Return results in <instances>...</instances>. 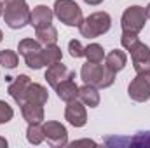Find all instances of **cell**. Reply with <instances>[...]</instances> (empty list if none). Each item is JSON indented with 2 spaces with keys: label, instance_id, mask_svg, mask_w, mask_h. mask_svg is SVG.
<instances>
[{
  "label": "cell",
  "instance_id": "16",
  "mask_svg": "<svg viewBox=\"0 0 150 148\" xmlns=\"http://www.w3.org/2000/svg\"><path fill=\"white\" fill-rule=\"evenodd\" d=\"M105 65H107V68H108L110 72L117 73V72L124 70V66L127 65V56H126L124 51L113 49V51H110V52L105 56Z\"/></svg>",
  "mask_w": 150,
  "mask_h": 148
},
{
  "label": "cell",
  "instance_id": "14",
  "mask_svg": "<svg viewBox=\"0 0 150 148\" xmlns=\"http://www.w3.org/2000/svg\"><path fill=\"white\" fill-rule=\"evenodd\" d=\"M30 84H32V80H30L28 75H18V77L9 84L7 92H9L11 98L16 101V105L21 103V99H23V96H25V92H26V89H28Z\"/></svg>",
  "mask_w": 150,
  "mask_h": 148
},
{
  "label": "cell",
  "instance_id": "23",
  "mask_svg": "<svg viewBox=\"0 0 150 148\" xmlns=\"http://www.w3.org/2000/svg\"><path fill=\"white\" fill-rule=\"evenodd\" d=\"M84 56H86L87 61H91V63H103V59H105V51H103V47H101L100 44H89V45L86 47Z\"/></svg>",
  "mask_w": 150,
  "mask_h": 148
},
{
  "label": "cell",
  "instance_id": "32",
  "mask_svg": "<svg viewBox=\"0 0 150 148\" xmlns=\"http://www.w3.org/2000/svg\"><path fill=\"white\" fill-rule=\"evenodd\" d=\"M4 40V33H2V30H0V42Z\"/></svg>",
  "mask_w": 150,
  "mask_h": 148
},
{
  "label": "cell",
  "instance_id": "4",
  "mask_svg": "<svg viewBox=\"0 0 150 148\" xmlns=\"http://www.w3.org/2000/svg\"><path fill=\"white\" fill-rule=\"evenodd\" d=\"M112 26V18L108 12H93L89 14L79 26L80 35L86 38H96L105 35Z\"/></svg>",
  "mask_w": 150,
  "mask_h": 148
},
{
  "label": "cell",
  "instance_id": "1",
  "mask_svg": "<svg viewBox=\"0 0 150 148\" xmlns=\"http://www.w3.org/2000/svg\"><path fill=\"white\" fill-rule=\"evenodd\" d=\"M120 44L122 47L131 54V61L133 66L136 70V73L142 72H150V49L149 45H145L136 33H127L122 32L120 35Z\"/></svg>",
  "mask_w": 150,
  "mask_h": 148
},
{
  "label": "cell",
  "instance_id": "9",
  "mask_svg": "<svg viewBox=\"0 0 150 148\" xmlns=\"http://www.w3.org/2000/svg\"><path fill=\"white\" fill-rule=\"evenodd\" d=\"M65 118L68 120L70 125L74 127H84L87 124V111H86V105L77 98L67 103L65 108Z\"/></svg>",
  "mask_w": 150,
  "mask_h": 148
},
{
  "label": "cell",
  "instance_id": "21",
  "mask_svg": "<svg viewBox=\"0 0 150 148\" xmlns=\"http://www.w3.org/2000/svg\"><path fill=\"white\" fill-rule=\"evenodd\" d=\"M42 58H44L45 66H49V65L59 63L61 58H63V52H61V49H59L56 44H52V45H44V49H42Z\"/></svg>",
  "mask_w": 150,
  "mask_h": 148
},
{
  "label": "cell",
  "instance_id": "26",
  "mask_svg": "<svg viewBox=\"0 0 150 148\" xmlns=\"http://www.w3.org/2000/svg\"><path fill=\"white\" fill-rule=\"evenodd\" d=\"M68 52H70V56L72 58H82L84 56V52H86V47L79 42V40H70V44H68Z\"/></svg>",
  "mask_w": 150,
  "mask_h": 148
},
{
  "label": "cell",
  "instance_id": "6",
  "mask_svg": "<svg viewBox=\"0 0 150 148\" xmlns=\"http://www.w3.org/2000/svg\"><path fill=\"white\" fill-rule=\"evenodd\" d=\"M145 23H147V12H145V7H142V5L127 7L122 14V19H120L122 32L136 33V35L145 28Z\"/></svg>",
  "mask_w": 150,
  "mask_h": 148
},
{
  "label": "cell",
  "instance_id": "15",
  "mask_svg": "<svg viewBox=\"0 0 150 148\" xmlns=\"http://www.w3.org/2000/svg\"><path fill=\"white\" fill-rule=\"evenodd\" d=\"M74 78H75V75L74 77H68L67 80H63V82L54 89L56 94H58V98H59L61 101H65V103H68V101L79 98V85L75 84Z\"/></svg>",
  "mask_w": 150,
  "mask_h": 148
},
{
  "label": "cell",
  "instance_id": "11",
  "mask_svg": "<svg viewBox=\"0 0 150 148\" xmlns=\"http://www.w3.org/2000/svg\"><path fill=\"white\" fill-rule=\"evenodd\" d=\"M108 147H150V131H140L133 138H108L105 141Z\"/></svg>",
  "mask_w": 150,
  "mask_h": 148
},
{
  "label": "cell",
  "instance_id": "12",
  "mask_svg": "<svg viewBox=\"0 0 150 148\" xmlns=\"http://www.w3.org/2000/svg\"><path fill=\"white\" fill-rule=\"evenodd\" d=\"M52 18H54V11L47 5H37L33 7L32 14H30V25L37 30V28H44V26H49L52 23Z\"/></svg>",
  "mask_w": 150,
  "mask_h": 148
},
{
  "label": "cell",
  "instance_id": "20",
  "mask_svg": "<svg viewBox=\"0 0 150 148\" xmlns=\"http://www.w3.org/2000/svg\"><path fill=\"white\" fill-rule=\"evenodd\" d=\"M26 140H28V143H32V145H40V143L45 140L44 124H40V122H32V124H28Z\"/></svg>",
  "mask_w": 150,
  "mask_h": 148
},
{
  "label": "cell",
  "instance_id": "27",
  "mask_svg": "<svg viewBox=\"0 0 150 148\" xmlns=\"http://www.w3.org/2000/svg\"><path fill=\"white\" fill-rule=\"evenodd\" d=\"M79 145H93V147H94L96 143H94V141H89V140H82V141H74V143H72V147H79Z\"/></svg>",
  "mask_w": 150,
  "mask_h": 148
},
{
  "label": "cell",
  "instance_id": "28",
  "mask_svg": "<svg viewBox=\"0 0 150 148\" xmlns=\"http://www.w3.org/2000/svg\"><path fill=\"white\" fill-rule=\"evenodd\" d=\"M86 4H89V5H100L103 0H84Z\"/></svg>",
  "mask_w": 150,
  "mask_h": 148
},
{
  "label": "cell",
  "instance_id": "24",
  "mask_svg": "<svg viewBox=\"0 0 150 148\" xmlns=\"http://www.w3.org/2000/svg\"><path fill=\"white\" fill-rule=\"evenodd\" d=\"M18 63H19L18 52L9 51V49L0 51V65H2L4 68H7V70H14V68L18 66Z\"/></svg>",
  "mask_w": 150,
  "mask_h": 148
},
{
  "label": "cell",
  "instance_id": "31",
  "mask_svg": "<svg viewBox=\"0 0 150 148\" xmlns=\"http://www.w3.org/2000/svg\"><path fill=\"white\" fill-rule=\"evenodd\" d=\"M0 16H4V2H0Z\"/></svg>",
  "mask_w": 150,
  "mask_h": 148
},
{
  "label": "cell",
  "instance_id": "29",
  "mask_svg": "<svg viewBox=\"0 0 150 148\" xmlns=\"http://www.w3.org/2000/svg\"><path fill=\"white\" fill-rule=\"evenodd\" d=\"M5 147H7V140L0 136V148H5Z\"/></svg>",
  "mask_w": 150,
  "mask_h": 148
},
{
  "label": "cell",
  "instance_id": "19",
  "mask_svg": "<svg viewBox=\"0 0 150 148\" xmlns=\"http://www.w3.org/2000/svg\"><path fill=\"white\" fill-rule=\"evenodd\" d=\"M35 37L42 45H52L58 42V30L49 25V26H44V28H37L35 30Z\"/></svg>",
  "mask_w": 150,
  "mask_h": 148
},
{
  "label": "cell",
  "instance_id": "13",
  "mask_svg": "<svg viewBox=\"0 0 150 148\" xmlns=\"http://www.w3.org/2000/svg\"><path fill=\"white\" fill-rule=\"evenodd\" d=\"M47 98H49L47 89H45L44 85H40V84L32 82V84L28 85V89H26V92H25L21 103H19V106H21L23 103H37V105H42V106H44V105L47 103Z\"/></svg>",
  "mask_w": 150,
  "mask_h": 148
},
{
  "label": "cell",
  "instance_id": "30",
  "mask_svg": "<svg viewBox=\"0 0 150 148\" xmlns=\"http://www.w3.org/2000/svg\"><path fill=\"white\" fill-rule=\"evenodd\" d=\"M145 12H147V19H150V4L145 7Z\"/></svg>",
  "mask_w": 150,
  "mask_h": 148
},
{
  "label": "cell",
  "instance_id": "22",
  "mask_svg": "<svg viewBox=\"0 0 150 148\" xmlns=\"http://www.w3.org/2000/svg\"><path fill=\"white\" fill-rule=\"evenodd\" d=\"M18 51L23 58L30 56V54H35V52H40L42 51V44L38 40H33V38H23L18 45Z\"/></svg>",
  "mask_w": 150,
  "mask_h": 148
},
{
  "label": "cell",
  "instance_id": "10",
  "mask_svg": "<svg viewBox=\"0 0 150 148\" xmlns=\"http://www.w3.org/2000/svg\"><path fill=\"white\" fill-rule=\"evenodd\" d=\"M74 75H75V72L68 70V68L59 61V63H54V65H49V66H47V72L44 75V78L47 80V84H49L52 89H56L63 80H67L68 77H74Z\"/></svg>",
  "mask_w": 150,
  "mask_h": 148
},
{
  "label": "cell",
  "instance_id": "8",
  "mask_svg": "<svg viewBox=\"0 0 150 148\" xmlns=\"http://www.w3.org/2000/svg\"><path fill=\"white\" fill-rule=\"evenodd\" d=\"M44 132H45V140L51 147L63 148L68 145V132L63 124H59L56 120L44 122Z\"/></svg>",
  "mask_w": 150,
  "mask_h": 148
},
{
  "label": "cell",
  "instance_id": "18",
  "mask_svg": "<svg viewBox=\"0 0 150 148\" xmlns=\"http://www.w3.org/2000/svg\"><path fill=\"white\" fill-rule=\"evenodd\" d=\"M21 115L28 124L42 122L44 120V106L37 105V103H23L21 105Z\"/></svg>",
  "mask_w": 150,
  "mask_h": 148
},
{
  "label": "cell",
  "instance_id": "7",
  "mask_svg": "<svg viewBox=\"0 0 150 148\" xmlns=\"http://www.w3.org/2000/svg\"><path fill=\"white\" fill-rule=\"evenodd\" d=\"M127 94L136 103H145L150 99V72L138 73L129 84Z\"/></svg>",
  "mask_w": 150,
  "mask_h": 148
},
{
  "label": "cell",
  "instance_id": "25",
  "mask_svg": "<svg viewBox=\"0 0 150 148\" xmlns=\"http://www.w3.org/2000/svg\"><path fill=\"white\" fill-rule=\"evenodd\" d=\"M12 117H14L12 106H9V103H5V101H0V124L11 122Z\"/></svg>",
  "mask_w": 150,
  "mask_h": 148
},
{
  "label": "cell",
  "instance_id": "3",
  "mask_svg": "<svg viewBox=\"0 0 150 148\" xmlns=\"http://www.w3.org/2000/svg\"><path fill=\"white\" fill-rule=\"evenodd\" d=\"M30 14L26 0H4V21L9 28L19 30L30 25Z\"/></svg>",
  "mask_w": 150,
  "mask_h": 148
},
{
  "label": "cell",
  "instance_id": "5",
  "mask_svg": "<svg viewBox=\"0 0 150 148\" xmlns=\"http://www.w3.org/2000/svg\"><path fill=\"white\" fill-rule=\"evenodd\" d=\"M52 11L54 16L67 26H80V23L84 21L82 9L74 0H56Z\"/></svg>",
  "mask_w": 150,
  "mask_h": 148
},
{
  "label": "cell",
  "instance_id": "17",
  "mask_svg": "<svg viewBox=\"0 0 150 148\" xmlns=\"http://www.w3.org/2000/svg\"><path fill=\"white\" fill-rule=\"evenodd\" d=\"M79 99L89 106V108H96L100 105V92L94 85H89V84H84L82 87H79Z\"/></svg>",
  "mask_w": 150,
  "mask_h": 148
},
{
  "label": "cell",
  "instance_id": "2",
  "mask_svg": "<svg viewBox=\"0 0 150 148\" xmlns=\"http://www.w3.org/2000/svg\"><path fill=\"white\" fill-rule=\"evenodd\" d=\"M80 78L84 80V84L94 85L96 89H107L115 82V73L107 68V65L103 63H84L80 68Z\"/></svg>",
  "mask_w": 150,
  "mask_h": 148
}]
</instances>
